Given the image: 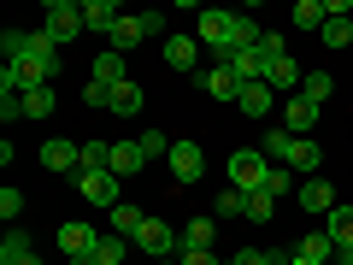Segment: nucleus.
Returning <instances> with one entry per match:
<instances>
[{"label": "nucleus", "instance_id": "nucleus-1", "mask_svg": "<svg viewBox=\"0 0 353 265\" xmlns=\"http://www.w3.org/2000/svg\"><path fill=\"white\" fill-rule=\"evenodd\" d=\"M6 71H12L24 88H41V83H53V71H59V48H53L41 30H24V53H18Z\"/></svg>", "mask_w": 353, "mask_h": 265}, {"label": "nucleus", "instance_id": "nucleus-24", "mask_svg": "<svg viewBox=\"0 0 353 265\" xmlns=\"http://www.w3.org/2000/svg\"><path fill=\"white\" fill-rule=\"evenodd\" d=\"M324 236L336 242V248H353V206H336V213H330V224H324Z\"/></svg>", "mask_w": 353, "mask_h": 265}, {"label": "nucleus", "instance_id": "nucleus-16", "mask_svg": "<svg viewBox=\"0 0 353 265\" xmlns=\"http://www.w3.org/2000/svg\"><path fill=\"white\" fill-rule=\"evenodd\" d=\"M218 65H230L241 83H265V71H271V59H265L259 48H241V53H230V59H218Z\"/></svg>", "mask_w": 353, "mask_h": 265}, {"label": "nucleus", "instance_id": "nucleus-21", "mask_svg": "<svg viewBox=\"0 0 353 265\" xmlns=\"http://www.w3.org/2000/svg\"><path fill=\"white\" fill-rule=\"evenodd\" d=\"M212 236H218L212 218H189V224H183V253H206V248H212Z\"/></svg>", "mask_w": 353, "mask_h": 265}, {"label": "nucleus", "instance_id": "nucleus-14", "mask_svg": "<svg viewBox=\"0 0 353 265\" xmlns=\"http://www.w3.org/2000/svg\"><path fill=\"white\" fill-rule=\"evenodd\" d=\"M165 65L171 71H194V59H201V36H165Z\"/></svg>", "mask_w": 353, "mask_h": 265}, {"label": "nucleus", "instance_id": "nucleus-22", "mask_svg": "<svg viewBox=\"0 0 353 265\" xmlns=\"http://www.w3.org/2000/svg\"><path fill=\"white\" fill-rule=\"evenodd\" d=\"M130 253H136V248H130V236H112V230H101V242H94V259H101V265H124Z\"/></svg>", "mask_w": 353, "mask_h": 265}, {"label": "nucleus", "instance_id": "nucleus-25", "mask_svg": "<svg viewBox=\"0 0 353 265\" xmlns=\"http://www.w3.org/2000/svg\"><path fill=\"white\" fill-rule=\"evenodd\" d=\"M53 101H59V95H53V83L24 88V118H48V112H53Z\"/></svg>", "mask_w": 353, "mask_h": 265}, {"label": "nucleus", "instance_id": "nucleus-44", "mask_svg": "<svg viewBox=\"0 0 353 265\" xmlns=\"http://www.w3.org/2000/svg\"><path fill=\"white\" fill-rule=\"evenodd\" d=\"M153 265H176V259H153Z\"/></svg>", "mask_w": 353, "mask_h": 265}, {"label": "nucleus", "instance_id": "nucleus-6", "mask_svg": "<svg viewBox=\"0 0 353 265\" xmlns=\"http://www.w3.org/2000/svg\"><path fill=\"white\" fill-rule=\"evenodd\" d=\"M265 177H271L265 153H253V148L230 153V189H241V195H259V189H265Z\"/></svg>", "mask_w": 353, "mask_h": 265}, {"label": "nucleus", "instance_id": "nucleus-37", "mask_svg": "<svg viewBox=\"0 0 353 265\" xmlns=\"http://www.w3.org/2000/svg\"><path fill=\"white\" fill-rule=\"evenodd\" d=\"M259 53H265V59H283V53H289V41H283L277 30H265V41H259Z\"/></svg>", "mask_w": 353, "mask_h": 265}, {"label": "nucleus", "instance_id": "nucleus-33", "mask_svg": "<svg viewBox=\"0 0 353 265\" xmlns=\"http://www.w3.org/2000/svg\"><path fill=\"white\" fill-rule=\"evenodd\" d=\"M141 153H148V159H171V136H165V130H141Z\"/></svg>", "mask_w": 353, "mask_h": 265}, {"label": "nucleus", "instance_id": "nucleus-20", "mask_svg": "<svg viewBox=\"0 0 353 265\" xmlns=\"http://www.w3.org/2000/svg\"><path fill=\"white\" fill-rule=\"evenodd\" d=\"M206 95H212V101H236V95H241V77L230 71V65H212V71H206Z\"/></svg>", "mask_w": 353, "mask_h": 265}, {"label": "nucleus", "instance_id": "nucleus-32", "mask_svg": "<svg viewBox=\"0 0 353 265\" xmlns=\"http://www.w3.org/2000/svg\"><path fill=\"white\" fill-rule=\"evenodd\" d=\"M248 218H253V224H271V218H277V195H248Z\"/></svg>", "mask_w": 353, "mask_h": 265}, {"label": "nucleus", "instance_id": "nucleus-30", "mask_svg": "<svg viewBox=\"0 0 353 265\" xmlns=\"http://www.w3.org/2000/svg\"><path fill=\"white\" fill-rule=\"evenodd\" d=\"M330 88H336V83H330V71H306L301 95H306V101H312V106H324V101H330Z\"/></svg>", "mask_w": 353, "mask_h": 265}, {"label": "nucleus", "instance_id": "nucleus-13", "mask_svg": "<svg viewBox=\"0 0 353 265\" xmlns=\"http://www.w3.org/2000/svg\"><path fill=\"white\" fill-rule=\"evenodd\" d=\"M265 83L277 88V95H301L306 71H301V59H294V53H283V59H271V71H265Z\"/></svg>", "mask_w": 353, "mask_h": 265}, {"label": "nucleus", "instance_id": "nucleus-26", "mask_svg": "<svg viewBox=\"0 0 353 265\" xmlns=\"http://www.w3.org/2000/svg\"><path fill=\"white\" fill-rule=\"evenodd\" d=\"M294 253H301V259H318V265H330V259H336V242H330L324 230H312V236H306Z\"/></svg>", "mask_w": 353, "mask_h": 265}, {"label": "nucleus", "instance_id": "nucleus-42", "mask_svg": "<svg viewBox=\"0 0 353 265\" xmlns=\"http://www.w3.org/2000/svg\"><path fill=\"white\" fill-rule=\"evenodd\" d=\"M71 265H101V259H94V253H83V259H71Z\"/></svg>", "mask_w": 353, "mask_h": 265}, {"label": "nucleus", "instance_id": "nucleus-3", "mask_svg": "<svg viewBox=\"0 0 353 265\" xmlns=\"http://www.w3.org/2000/svg\"><path fill=\"white\" fill-rule=\"evenodd\" d=\"M83 6L77 0H48V12H41V36L53 41V48H65V41H77L83 36Z\"/></svg>", "mask_w": 353, "mask_h": 265}, {"label": "nucleus", "instance_id": "nucleus-36", "mask_svg": "<svg viewBox=\"0 0 353 265\" xmlns=\"http://www.w3.org/2000/svg\"><path fill=\"white\" fill-rule=\"evenodd\" d=\"M18 213H24V195L6 183V189H0V218H6V224H18Z\"/></svg>", "mask_w": 353, "mask_h": 265}, {"label": "nucleus", "instance_id": "nucleus-19", "mask_svg": "<svg viewBox=\"0 0 353 265\" xmlns=\"http://www.w3.org/2000/svg\"><path fill=\"white\" fill-rule=\"evenodd\" d=\"M141 165H148L141 141H112V177H136Z\"/></svg>", "mask_w": 353, "mask_h": 265}, {"label": "nucleus", "instance_id": "nucleus-5", "mask_svg": "<svg viewBox=\"0 0 353 265\" xmlns=\"http://www.w3.org/2000/svg\"><path fill=\"white\" fill-rule=\"evenodd\" d=\"M148 36H165V18H159V12H124V18H118V30L106 36V48H112V53H130L136 41H148Z\"/></svg>", "mask_w": 353, "mask_h": 265}, {"label": "nucleus", "instance_id": "nucleus-35", "mask_svg": "<svg viewBox=\"0 0 353 265\" xmlns=\"http://www.w3.org/2000/svg\"><path fill=\"white\" fill-rule=\"evenodd\" d=\"M289 189H294V171H289V165H271V177H265V195H277V201H283Z\"/></svg>", "mask_w": 353, "mask_h": 265}, {"label": "nucleus", "instance_id": "nucleus-27", "mask_svg": "<svg viewBox=\"0 0 353 265\" xmlns=\"http://www.w3.org/2000/svg\"><path fill=\"white\" fill-rule=\"evenodd\" d=\"M141 218H148L141 206H124V201H118V206H112V236H136Z\"/></svg>", "mask_w": 353, "mask_h": 265}, {"label": "nucleus", "instance_id": "nucleus-41", "mask_svg": "<svg viewBox=\"0 0 353 265\" xmlns=\"http://www.w3.org/2000/svg\"><path fill=\"white\" fill-rule=\"evenodd\" d=\"M12 265H41V253H24V259H12Z\"/></svg>", "mask_w": 353, "mask_h": 265}, {"label": "nucleus", "instance_id": "nucleus-38", "mask_svg": "<svg viewBox=\"0 0 353 265\" xmlns=\"http://www.w3.org/2000/svg\"><path fill=\"white\" fill-rule=\"evenodd\" d=\"M0 53H6V65H12L18 53H24V30H6V36H0Z\"/></svg>", "mask_w": 353, "mask_h": 265}, {"label": "nucleus", "instance_id": "nucleus-23", "mask_svg": "<svg viewBox=\"0 0 353 265\" xmlns=\"http://www.w3.org/2000/svg\"><path fill=\"white\" fill-rule=\"evenodd\" d=\"M106 112H112V118H136V112H141V88H136V83H118L112 101H106Z\"/></svg>", "mask_w": 353, "mask_h": 265}, {"label": "nucleus", "instance_id": "nucleus-15", "mask_svg": "<svg viewBox=\"0 0 353 265\" xmlns=\"http://www.w3.org/2000/svg\"><path fill=\"white\" fill-rule=\"evenodd\" d=\"M124 71H130V59H124V53H112V48H106L101 59L88 65V83H101V88H118V83H130Z\"/></svg>", "mask_w": 353, "mask_h": 265}, {"label": "nucleus", "instance_id": "nucleus-34", "mask_svg": "<svg viewBox=\"0 0 353 265\" xmlns=\"http://www.w3.org/2000/svg\"><path fill=\"white\" fill-rule=\"evenodd\" d=\"M212 206H218V218H248V195H241V189H224Z\"/></svg>", "mask_w": 353, "mask_h": 265}, {"label": "nucleus", "instance_id": "nucleus-12", "mask_svg": "<svg viewBox=\"0 0 353 265\" xmlns=\"http://www.w3.org/2000/svg\"><path fill=\"white\" fill-rule=\"evenodd\" d=\"M294 206H301V213H336V189H330V183H324V177H306V183H301V195H294Z\"/></svg>", "mask_w": 353, "mask_h": 265}, {"label": "nucleus", "instance_id": "nucleus-29", "mask_svg": "<svg viewBox=\"0 0 353 265\" xmlns=\"http://www.w3.org/2000/svg\"><path fill=\"white\" fill-rule=\"evenodd\" d=\"M24 253H36V248H30V236H24V230H6V242H0V265H12V259H24Z\"/></svg>", "mask_w": 353, "mask_h": 265}, {"label": "nucleus", "instance_id": "nucleus-4", "mask_svg": "<svg viewBox=\"0 0 353 265\" xmlns=\"http://www.w3.org/2000/svg\"><path fill=\"white\" fill-rule=\"evenodd\" d=\"M130 248H136V253H153V259H176V253H183V230L159 224V218H141V230L130 236Z\"/></svg>", "mask_w": 353, "mask_h": 265}, {"label": "nucleus", "instance_id": "nucleus-17", "mask_svg": "<svg viewBox=\"0 0 353 265\" xmlns=\"http://www.w3.org/2000/svg\"><path fill=\"white\" fill-rule=\"evenodd\" d=\"M94 242H101V230H94V224H59V248L71 253V259L94 253Z\"/></svg>", "mask_w": 353, "mask_h": 265}, {"label": "nucleus", "instance_id": "nucleus-28", "mask_svg": "<svg viewBox=\"0 0 353 265\" xmlns=\"http://www.w3.org/2000/svg\"><path fill=\"white\" fill-rule=\"evenodd\" d=\"M324 0H301V6H294V30H324Z\"/></svg>", "mask_w": 353, "mask_h": 265}, {"label": "nucleus", "instance_id": "nucleus-8", "mask_svg": "<svg viewBox=\"0 0 353 265\" xmlns=\"http://www.w3.org/2000/svg\"><path fill=\"white\" fill-rule=\"evenodd\" d=\"M318 118H324V106H312L306 95H289V101H283V130H289V136H312Z\"/></svg>", "mask_w": 353, "mask_h": 265}, {"label": "nucleus", "instance_id": "nucleus-45", "mask_svg": "<svg viewBox=\"0 0 353 265\" xmlns=\"http://www.w3.org/2000/svg\"><path fill=\"white\" fill-rule=\"evenodd\" d=\"M224 265H236V259H224Z\"/></svg>", "mask_w": 353, "mask_h": 265}, {"label": "nucleus", "instance_id": "nucleus-31", "mask_svg": "<svg viewBox=\"0 0 353 265\" xmlns=\"http://www.w3.org/2000/svg\"><path fill=\"white\" fill-rule=\"evenodd\" d=\"M83 171H112V148L106 141H83Z\"/></svg>", "mask_w": 353, "mask_h": 265}, {"label": "nucleus", "instance_id": "nucleus-9", "mask_svg": "<svg viewBox=\"0 0 353 265\" xmlns=\"http://www.w3.org/2000/svg\"><path fill=\"white\" fill-rule=\"evenodd\" d=\"M236 112H248V118L277 112V88H271V83H241V95H236Z\"/></svg>", "mask_w": 353, "mask_h": 265}, {"label": "nucleus", "instance_id": "nucleus-10", "mask_svg": "<svg viewBox=\"0 0 353 265\" xmlns=\"http://www.w3.org/2000/svg\"><path fill=\"white\" fill-rule=\"evenodd\" d=\"M201 141H171V177L176 183H201Z\"/></svg>", "mask_w": 353, "mask_h": 265}, {"label": "nucleus", "instance_id": "nucleus-7", "mask_svg": "<svg viewBox=\"0 0 353 265\" xmlns=\"http://www.w3.org/2000/svg\"><path fill=\"white\" fill-rule=\"evenodd\" d=\"M118 183L124 177H112V171H77V195L88 206H118Z\"/></svg>", "mask_w": 353, "mask_h": 265}, {"label": "nucleus", "instance_id": "nucleus-18", "mask_svg": "<svg viewBox=\"0 0 353 265\" xmlns=\"http://www.w3.org/2000/svg\"><path fill=\"white\" fill-rule=\"evenodd\" d=\"M118 18H124V12H118L112 0H88V6H83V24L94 30V36H112V30H118Z\"/></svg>", "mask_w": 353, "mask_h": 265}, {"label": "nucleus", "instance_id": "nucleus-2", "mask_svg": "<svg viewBox=\"0 0 353 265\" xmlns=\"http://www.w3.org/2000/svg\"><path fill=\"white\" fill-rule=\"evenodd\" d=\"M265 153H271V159H283L289 171H306V177L324 165V148H318L312 136H289V130H271V136H265Z\"/></svg>", "mask_w": 353, "mask_h": 265}, {"label": "nucleus", "instance_id": "nucleus-43", "mask_svg": "<svg viewBox=\"0 0 353 265\" xmlns=\"http://www.w3.org/2000/svg\"><path fill=\"white\" fill-rule=\"evenodd\" d=\"M289 265H318V259H301V253H294V259H289Z\"/></svg>", "mask_w": 353, "mask_h": 265}, {"label": "nucleus", "instance_id": "nucleus-11", "mask_svg": "<svg viewBox=\"0 0 353 265\" xmlns=\"http://www.w3.org/2000/svg\"><path fill=\"white\" fill-rule=\"evenodd\" d=\"M41 165L48 171H83V141H41Z\"/></svg>", "mask_w": 353, "mask_h": 265}, {"label": "nucleus", "instance_id": "nucleus-39", "mask_svg": "<svg viewBox=\"0 0 353 265\" xmlns=\"http://www.w3.org/2000/svg\"><path fill=\"white\" fill-rule=\"evenodd\" d=\"M83 101L94 106V112H106V101H112V88H101V83H88V88H83Z\"/></svg>", "mask_w": 353, "mask_h": 265}, {"label": "nucleus", "instance_id": "nucleus-40", "mask_svg": "<svg viewBox=\"0 0 353 265\" xmlns=\"http://www.w3.org/2000/svg\"><path fill=\"white\" fill-rule=\"evenodd\" d=\"M176 265H224L218 253H176Z\"/></svg>", "mask_w": 353, "mask_h": 265}]
</instances>
